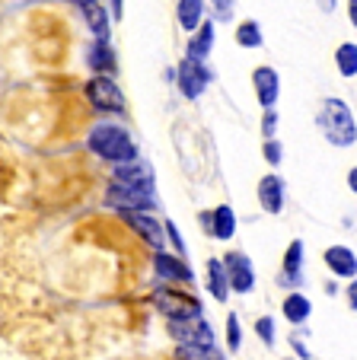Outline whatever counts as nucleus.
Here are the masks:
<instances>
[{"label": "nucleus", "instance_id": "f257e3e1", "mask_svg": "<svg viewBox=\"0 0 357 360\" xmlns=\"http://www.w3.org/2000/svg\"><path fill=\"white\" fill-rule=\"evenodd\" d=\"M87 143H89V150H93L96 157H102L106 163L122 166V163L137 160V147H134L131 134L122 128V124H106V122L96 124V128L89 131Z\"/></svg>", "mask_w": 357, "mask_h": 360}, {"label": "nucleus", "instance_id": "f03ea898", "mask_svg": "<svg viewBox=\"0 0 357 360\" xmlns=\"http://www.w3.org/2000/svg\"><path fill=\"white\" fill-rule=\"evenodd\" d=\"M319 128H322L325 141H329L332 147H351V143H357V122L342 99L322 102V109H319Z\"/></svg>", "mask_w": 357, "mask_h": 360}, {"label": "nucleus", "instance_id": "7ed1b4c3", "mask_svg": "<svg viewBox=\"0 0 357 360\" xmlns=\"http://www.w3.org/2000/svg\"><path fill=\"white\" fill-rule=\"evenodd\" d=\"M154 306L166 316L169 322H189L201 319V303L192 293H182L175 287H156L154 290Z\"/></svg>", "mask_w": 357, "mask_h": 360}, {"label": "nucleus", "instance_id": "20e7f679", "mask_svg": "<svg viewBox=\"0 0 357 360\" xmlns=\"http://www.w3.org/2000/svg\"><path fill=\"white\" fill-rule=\"evenodd\" d=\"M106 204L115 211H134V214H150L156 207V195L154 191H141V188H128V185L108 182L106 191Z\"/></svg>", "mask_w": 357, "mask_h": 360}, {"label": "nucleus", "instance_id": "39448f33", "mask_svg": "<svg viewBox=\"0 0 357 360\" xmlns=\"http://www.w3.org/2000/svg\"><path fill=\"white\" fill-rule=\"evenodd\" d=\"M87 99H89V105L99 109V112H115V115L125 112L122 89H118V83H115L112 77H106V74L93 77V80L87 83Z\"/></svg>", "mask_w": 357, "mask_h": 360}, {"label": "nucleus", "instance_id": "423d86ee", "mask_svg": "<svg viewBox=\"0 0 357 360\" xmlns=\"http://www.w3.org/2000/svg\"><path fill=\"white\" fill-rule=\"evenodd\" d=\"M169 335L179 345L192 347H214V328L208 319H189V322H169Z\"/></svg>", "mask_w": 357, "mask_h": 360}, {"label": "nucleus", "instance_id": "0eeeda50", "mask_svg": "<svg viewBox=\"0 0 357 360\" xmlns=\"http://www.w3.org/2000/svg\"><path fill=\"white\" fill-rule=\"evenodd\" d=\"M223 268H227V278H230V290L252 293V287H256V268H252L246 252H230L227 259H223Z\"/></svg>", "mask_w": 357, "mask_h": 360}, {"label": "nucleus", "instance_id": "6e6552de", "mask_svg": "<svg viewBox=\"0 0 357 360\" xmlns=\"http://www.w3.org/2000/svg\"><path fill=\"white\" fill-rule=\"evenodd\" d=\"M112 182L128 185V188H141V191H154L156 176H154V166H150L147 160H131V163L115 166Z\"/></svg>", "mask_w": 357, "mask_h": 360}, {"label": "nucleus", "instance_id": "1a4fd4ad", "mask_svg": "<svg viewBox=\"0 0 357 360\" xmlns=\"http://www.w3.org/2000/svg\"><path fill=\"white\" fill-rule=\"evenodd\" d=\"M122 220L144 239L147 245H154V252H163L166 243V226L154 217V214H134V211H122Z\"/></svg>", "mask_w": 357, "mask_h": 360}, {"label": "nucleus", "instance_id": "9d476101", "mask_svg": "<svg viewBox=\"0 0 357 360\" xmlns=\"http://www.w3.org/2000/svg\"><path fill=\"white\" fill-rule=\"evenodd\" d=\"M208 80H211V74L204 70L201 61H192V58L179 61V89H182V96L198 99V96L208 89Z\"/></svg>", "mask_w": 357, "mask_h": 360}, {"label": "nucleus", "instance_id": "9b49d317", "mask_svg": "<svg viewBox=\"0 0 357 360\" xmlns=\"http://www.w3.org/2000/svg\"><path fill=\"white\" fill-rule=\"evenodd\" d=\"M154 268H156V278L160 281H175V284H192V281H195V271H192L179 255H169V252H156Z\"/></svg>", "mask_w": 357, "mask_h": 360}, {"label": "nucleus", "instance_id": "f8f14e48", "mask_svg": "<svg viewBox=\"0 0 357 360\" xmlns=\"http://www.w3.org/2000/svg\"><path fill=\"white\" fill-rule=\"evenodd\" d=\"M325 265L335 278H357V255L348 249V245H329L325 249Z\"/></svg>", "mask_w": 357, "mask_h": 360}, {"label": "nucleus", "instance_id": "ddd939ff", "mask_svg": "<svg viewBox=\"0 0 357 360\" xmlns=\"http://www.w3.org/2000/svg\"><path fill=\"white\" fill-rule=\"evenodd\" d=\"M258 201H262L265 214H281L284 211V182H281V176H275V172L262 176V182H258Z\"/></svg>", "mask_w": 357, "mask_h": 360}, {"label": "nucleus", "instance_id": "4468645a", "mask_svg": "<svg viewBox=\"0 0 357 360\" xmlns=\"http://www.w3.org/2000/svg\"><path fill=\"white\" fill-rule=\"evenodd\" d=\"M252 83H256V93H258V102L265 109H275L277 102V93H281V83H277V74L271 68H258L252 74Z\"/></svg>", "mask_w": 357, "mask_h": 360}, {"label": "nucleus", "instance_id": "2eb2a0df", "mask_svg": "<svg viewBox=\"0 0 357 360\" xmlns=\"http://www.w3.org/2000/svg\"><path fill=\"white\" fill-rule=\"evenodd\" d=\"M281 313H284V319L290 322V326H303L306 319H310V313H313V303H310V297L306 293H287L284 297V303H281Z\"/></svg>", "mask_w": 357, "mask_h": 360}, {"label": "nucleus", "instance_id": "dca6fc26", "mask_svg": "<svg viewBox=\"0 0 357 360\" xmlns=\"http://www.w3.org/2000/svg\"><path fill=\"white\" fill-rule=\"evenodd\" d=\"M236 233V214L230 204H220V207H214L211 211V236L220 239V243H227V239H233Z\"/></svg>", "mask_w": 357, "mask_h": 360}, {"label": "nucleus", "instance_id": "f3484780", "mask_svg": "<svg viewBox=\"0 0 357 360\" xmlns=\"http://www.w3.org/2000/svg\"><path fill=\"white\" fill-rule=\"evenodd\" d=\"M284 284H300V274H303V243L300 239H294V243L287 245V252H284Z\"/></svg>", "mask_w": 357, "mask_h": 360}, {"label": "nucleus", "instance_id": "a211bd4d", "mask_svg": "<svg viewBox=\"0 0 357 360\" xmlns=\"http://www.w3.org/2000/svg\"><path fill=\"white\" fill-rule=\"evenodd\" d=\"M208 290L217 303H223V300L230 297V278H227V268H223L220 259L208 262Z\"/></svg>", "mask_w": 357, "mask_h": 360}, {"label": "nucleus", "instance_id": "6ab92c4d", "mask_svg": "<svg viewBox=\"0 0 357 360\" xmlns=\"http://www.w3.org/2000/svg\"><path fill=\"white\" fill-rule=\"evenodd\" d=\"M214 48V22H204L201 29L195 32V39L189 41V58L192 61H204Z\"/></svg>", "mask_w": 357, "mask_h": 360}, {"label": "nucleus", "instance_id": "aec40b11", "mask_svg": "<svg viewBox=\"0 0 357 360\" xmlns=\"http://www.w3.org/2000/svg\"><path fill=\"white\" fill-rule=\"evenodd\" d=\"M83 16H87L89 29L96 32V39L106 41V35H108V16H106V7H102V0H96V4H87V7H83Z\"/></svg>", "mask_w": 357, "mask_h": 360}, {"label": "nucleus", "instance_id": "412c9836", "mask_svg": "<svg viewBox=\"0 0 357 360\" xmlns=\"http://www.w3.org/2000/svg\"><path fill=\"white\" fill-rule=\"evenodd\" d=\"M87 61H89V68H93V70H102V74L108 77L115 70V51L106 45V41H96V45L89 48V58H87Z\"/></svg>", "mask_w": 357, "mask_h": 360}, {"label": "nucleus", "instance_id": "4be33fe9", "mask_svg": "<svg viewBox=\"0 0 357 360\" xmlns=\"http://www.w3.org/2000/svg\"><path fill=\"white\" fill-rule=\"evenodd\" d=\"M335 64L342 77H357V45L354 41H344L335 51Z\"/></svg>", "mask_w": 357, "mask_h": 360}, {"label": "nucleus", "instance_id": "5701e85b", "mask_svg": "<svg viewBox=\"0 0 357 360\" xmlns=\"http://www.w3.org/2000/svg\"><path fill=\"white\" fill-rule=\"evenodd\" d=\"M201 13H204V0H179V22L182 29H198L201 22Z\"/></svg>", "mask_w": 357, "mask_h": 360}, {"label": "nucleus", "instance_id": "b1692460", "mask_svg": "<svg viewBox=\"0 0 357 360\" xmlns=\"http://www.w3.org/2000/svg\"><path fill=\"white\" fill-rule=\"evenodd\" d=\"M175 360H223V354L217 347H192L179 345L175 347Z\"/></svg>", "mask_w": 357, "mask_h": 360}, {"label": "nucleus", "instance_id": "393cba45", "mask_svg": "<svg viewBox=\"0 0 357 360\" xmlns=\"http://www.w3.org/2000/svg\"><path fill=\"white\" fill-rule=\"evenodd\" d=\"M236 41L243 48H258L262 45V29H258V22H243V26L236 29Z\"/></svg>", "mask_w": 357, "mask_h": 360}, {"label": "nucleus", "instance_id": "a878e982", "mask_svg": "<svg viewBox=\"0 0 357 360\" xmlns=\"http://www.w3.org/2000/svg\"><path fill=\"white\" fill-rule=\"evenodd\" d=\"M227 345L230 351H239V345H243V328H239V316L236 313L227 316Z\"/></svg>", "mask_w": 357, "mask_h": 360}, {"label": "nucleus", "instance_id": "bb28decb", "mask_svg": "<svg viewBox=\"0 0 357 360\" xmlns=\"http://www.w3.org/2000/svg\"><path fill=\"white\" fill-rule=\"evenodd\" d=\"M256 335L262 338V345H275V319L271 316H262V319H256Z\"/></svg>", "mask_w": 357, "mask_h": 360}, {"label": "nucleus", "instance_id": "cd10ccee", "mask_svg": "<svg viewBox=\"0 0 357 360\" xmlns=\"http://www.w3.org/2000/svg\"><path fill=\"white\" fill-rule=\"evenodd\" d=\"M163 226H166V236H169V243H173V249L179 252V259H185V252L189 249H185V239H182V233H179V226H175L173 220H166Z\"/></svg>", "mask_w": 357, "mask_h": 360}, {"label": "nucleus", "instance_id": "c85d7f7f", "mask_svg": "<svg viewBox=\"0 0 357 360\" xmlns=\"http://www.w3.org/2000/svg\"><path fill=\"white\" fill-rule=\"evenodd\" d=\"M265 163H271V166H277L284 160V147H281V141H265Z\"/></svg>", "mask_w": 357, "mask_h": 360}, {"label": "nucleus", "instance_id": "c756f323", "mask_svg": "<svg viewBox=\"0 0 357 360\" xmlns=\"http://www.w3.org/2000/svg\"><path fill=\"white\" fill-rule=\"evenodd\" d=\"M275 128H277V112L268 109V112H265V118H262V131H265V137H268V141H275Z\"/></svg>", "mask_w": 357, "mask_h": 360}, {"label": "nucleus", "instance_id": "7c9ffc66", "mask_svg": "<svg viewBox=\"0 0 357 360\" xmlns=\"http://www.w3.org/2000/svg\"><path fill=\"white\" fill-rule=\"evenodd\" d=\"M290 345H294V351H296V357H303V360H313V354H310V347H306V345H303V341L296 338V335H294V338H290Z\"/></svg>", "mask_w": 357, "mask_h": 360}, {"label": "nucleus", "instance_id": "2f4dec72", "mask_svg": "<svg viewBox=\"0 0 357 360\" xmlns=\"http://www.w3.org/2000/svg\"><path fill=\"white\" fill-rule=\"evenodd\" d=\"M217 4V16H220V20H230V13H233V4H230V0H214Z\"/></svg>", "mask_w": 357, "mask_h": 360}, {"label": "nucleus", "instance_id": "473e14b6", "mask_svg": "<svg viewBox=\"0 0 357 360\" xmlns=\"http://www.w3.org/2000/svg\"><path fill=\"white\" fill-rule=\"evenodd\" d=\"M348 303H351V309H357V278L348 284Z\"/></svg>", "mask_w": 357, "mask_h": 360}, {"label": "nucleus", "instance_id": "72a5a7b5", "mask_svg": "<svg viewBox=\"0 0 357 360\" xmlns=\"http://www.w3.org/2000/svg\"><path fill=\"white\" fill-rule=\"evenodd\" d=\"M348 188H351V191H354V195H357V166H354V169L348 172Z\"/></svg>", "mask_w": 357, "mask_h": 360}, {"label": "nucleus", "instance_id": "f704fd0d", "mask_svg": "<svg viewBox=\"0 0 357 360\" xmlns=\"http://www.w3.org/2000/svg\"><path fill=\"white\" fill-rule=\"evenodd\" d=\"M348 16H351V22L357 26V0H351V4H348Z\"/></svg>", "mask_w": 357, "mask_h": 360}, {"label": "nucleus", "instance_id": "c9c22d12", "mask_svg": "<svg viewBox=\"0 0 357 360\" xmlns=\"http://www.w3.org/2000/svg\"><path fill=\"white\" fill-rule=\"evenodd\" d=\"M319 7H322L325 13H332V10H335V0H319Z\"/></svg>", "mask_w": 357, "mask_h": 360}, {"label": "nucleus", "instance_id": "e433bc0d", "mask_svg": "<svg viewBox=\"0 0 357 360\" xmlns=\"http://www.w3.org/2000/svg\"><path fill=\"white\" fill-rule=\"evenodd\" d=\"M122 7H125V0H112V13L115 16H122Z\"/></svg>", "mask_w": 357, "mask_h": 360}, {"label": "nucleus", "instance_id": "4c0bfd02", "mask_svg": "<svg viewBox=\"0 0 357 360\" xmlns=\"http://www.w3.org/2000/svg\"><path fill=\"white\" fill-rule=\"evenodd\" d=\"M70 4H77V7L83 10V7H87V4H96V0H70Z\"/></svg>", "mask_w": 357, "mask_h": 360}]
</instances>
